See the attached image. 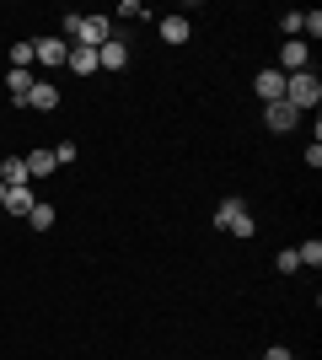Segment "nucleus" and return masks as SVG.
I'll return each mask as SVG.
<instances>
[{
	"instance_id": "obj_1",
	"label": "nucleus",
	"mask_w": 322,
	"mask_h": 360,
	"mask_svg": "<svg viewBox=\"0 0 322 360\" xmlns=\"http://www.w3.org/2000/svg\"><path fill=\"white\" fill-rule=\"evenodd\" d=\"M107 38H113L107 16H65V44L70 49H102Z\"/></svg>"
},
{
	"instance_id": "obj_2",
	"label": "nucleus",
	"mask_w": 322,
	"mask_h": 360,
	"mask_svg": "<svg viewBox=\"0 0 322 360\" xmlns=\"http://www.w3.org/2000/svg\"><path fill=\"white\" fill-rule=\"evenodd\" d=\"M285 103H290L295 113L317 108V103H322V81H317L311 70H301V75H285Z\"/></svg>"
},
{
	"instance_id": "obj_3",
	"label": "nucleus",
	"mask_w": 322,
	"mask_h": 360,
	"mask_svg": "<svg viewBox=\"0 0 322 360\" xmlns=\"http://www.w3.org/2000/svg\"><path fill=\"white\" fill-rule=\"evenodd\" d=\"M215 226H220V231H231V237H253V231H258V221H253V210H247L242 199H220Z\"/></svg>"
},
{
	"instance_id": "obj_4",
	"label": "nucleus",
	"mask_w": 322,
	"mask_h": 360,
	"mask_svg": "<svg viewBox=\"0 0 322 360\" xmlns=\"http://www.w3.org/2000/svg\"><path fill=\"white\" fill-rule=\"evenodd\" d=\"M279 75H301V70H311V49L301 44V38H285V49H279V65H274Z\"/></svg>"
},
{
	"instance_id": "obj_5",
	"label": "nucleus",
	"mask_w": 322,
	"mask_h": 360,
	"mask_svg": "<svg viewBox=\"0 0 322 360\" xmlns=\"http://www.w3.org/2000/svg\"><path fill=\"white\" fill-rule=\"evenodd\" d=\"M295 119H301V113H295L290 103H263V124H269L274 135H290V129H295Z\"/></svg>"
},
{
	"instance_id": "obj_6",
	"label": "nucleus",
	"mask_w": 322,
	"mask_h": 360,
	"mask_svg": "<svg viewBox=\"0 0 322 360\" xmlns=\"http://www.w3.org/2000/svg\"><path fill=\"white\" fill-rule=\"evenodd\" d=\"M70 60V44L65 38H38L32 44V65H65Z\"/></svg>"
},
{
	"instance_id": "obj_7",
	"label": "nucleus",
	"mask_w": 322,
	"mask_h": 360,
	"mask_svg": "<svg viewBox=\"0 0 322 360\" xmlns=\"http://www.w3.org/2000/svg\"><path fill=\"white\" fill-rule=\"evenodd\" d=\"M253 91H258L263 103H285V75L269 65V70H258V81H253Z\"/></svg>"
},
{
	"instance_id": "obj_8",
	"label": "nucleus",
	"mask_w": 322,
	"mask_h": 360,
	"mask_svg": "<svg viewBox=\"0 0 322 360\" xmlns=\"http://www.w3.org/2000/svg\"><path fill=\"white\" fill-rule=\"evenodd\" d=\"M129 65V44L123 38H107L102 49H97V70H123Z\"/></svg>"
},
{
	"instance_id": "obj_9",
	"label": "nucleus",
	"mask_w": 322,
	"mask_h": 360,
	"mask_svg": "<svg viewBox=\"0 0 322 360\" xmlns=\"http://www.w3.org/2000/svg\"><path fill=\"white\" fill-rule=\"evenodd\" d=\"M0 183H6V188H27V162H22V156H0Z\"/></svg>"
},
{
	"instance_id": "obj_10",
	"label": "nucleus",
	"mask_w": 322,
	"mask_h": 360,
	"mask_svg": "<svg viewBox=\"0 0 322 360\" xmlns=\"http://www.w3.org/2000/svg\"><path fill=\"white\" fill-rule=\"evenodd\" d=\"M27 108H43V113H54V108H60V86H54V81H32Z\"/></svg>"
},
{
	"instance_id": "obj_11",
	"label": "nucleus",
	"mask_w": 322,
	"mask_h": 360,
	"mask_svg": "<svg viewBox=\"0 0 322 360\" xmlns=\"http://www.w3.org/2000/svg\"><path fill=\"white\" fill-rule=\"evenodd\" d=\"M22 162H27V178H48V172H54V167H60V162H54V150H48V146L27 150V156H22Z\"/></svg>"
},
{
	"instance_id": "obj_12",
	"label": "nucleus",
	"mask_w": 322,
	"mask_h": 360,
	"mask_svg": "<svg viewBox=\"0 0 322 360\" xmlns=\"http://www.w3.org/2000/svg\"><path fill=\"white\" fill-rule=\"evenodd\" d=\"M161 38H167V44H188V38H194V22H188V16H161Z\"/></svg>"
},
{
	"instance_id": "obj_13",
	"label": "nucleus",
	"mask_w": 322,
	"mask_h": 360,
	"mask_svg": "<svg viewBox=\"0 0 322 360\" xmlns=\"http://www.w3.org/2000/svg\"><path fill=\"white\" fill-rule=\"evenodd\" d=\"M32 81H38V75H32V70H6V91H11L16 103H27V91H32Z\"/></svg>"
},
{
	"instance_id": "obj_14",
	"label": "nucleus",
	"mask_w": 322,
	"mask_h": 360,
	"mask_svg": "<svg viewBox=\"0 0 322 360\" xmlns=\"http://www.w3.org/2000/svg\"><path fill=\"white\" fill-rule=\"evenodd\" d=\"M32 205H38L32 188H6V210H11V215H32Z\"/></svg>"
},
{
	"instance_id": "obj_15",
	"label": "nucleus",
	"mask_w": 322,
	"mask_h": 360,
	"mask_svg": "<svg viewBox=\"0 0 322 360\" xmlns=\"http://www.w3.org/2000/svg\"><path fill=\"white\" fill-rule=\"evenodd\" d=\"M65 65H70L76 75H92L97 70V49H70V60H65Z\"/></svg>"
},
{
	"instance_id": "obj_16",
	"label": "nucleus",
	"mask_w": 322,
	"mask_h": 360,
	"mask_svg": "<svg viewBox=\"0 0 322 360\" xmlns=\"http://www.w3.org/2000/svg\"><path fill=\"white\" fill-rule=\"evenodd\" d=\"M295 258H301L307 269H322V242H317V237H311V242H301V248H295Z\"/></svg>"
},
{
	"instance_id": "obj_17",
	"label": "nucleus",
	"mask_w": 322,
	"mask_h": 360,
	"mask_svg": "<svg viewBox=\"0 0 322 360\" xmlns=\"http://www.w3.org/2000/svg\"><path fill=\"white\" fill-rule=\"evenodd\" d=\"M301 22H307V11H285V16H279V27H285V38H301Z\"/></svg>"
},
{
	"instance_id": "obj_18",
	"label": "nucleus",
	"mask_w": 322,
	"mask_h": 360,
	"mask_svg": "<svg viewBox=\"0 0 322 360\" xmlns=\"http://www.w3.org/2000/svg\"><path fill=\"white\" fill-rule=\"evenodd\" d=\"M32 226H38V231H48V226H54V205H32V215H27Z\"/></svg>"
},
{
	"instance_id": "obj_19",
	"label": "nucleus",
	"mask_w": 322,
	"mask_h": 360,
	"mask_svg": "<svg viewBox=\"0 0 322 360\" xmlns=\"http://www.w3.org/2000/svg\"><path fill=\"white\" fill-rule=\"evenodd\" d=\"M307 38H311V44L322 38V16L317 11H307V22H301V44H307Z\"/></svg>"
},
{
	"instance_id": "obj_20",
	"label": "nucleus",
	"mask_w": 322,
	"mask_h": 360,
	"mask_svg": "<svg viewBox=\"0 0 322 360\" xmlns=\"http://www.w3.org/2000/svg\"><path fill=\"white\" fill-rule=\"evenodd\" d=\"M11 70H32V44H16L11 49Z\"/></svg>"
},
{
	"instance_id": "obj_21",
	"label": "nucleus",
	"mask_w": 322,
	"mask_h": 360,
	"mask_svg": "<svg viewBox=\"0 0 322 360\" xmlns=\"http://www.w3.org/2000/svg\"><path fill=\"white\" fill-rule=\"evenodd\" d=\"M301 269V258H295V248H285V253H279V274H295Z\"/></svg>"
},
{
	"instance_id": "obj_22",
	"label": "nucleus",
	"mask_w": 322,
	"mask_h": 360,
	"mask_svg": "<svg viewBox=\"0 0 322 360\" xmlns=\"http://www.w3.org/2000/svg\"><path fill=\"white\" fill-rule=\"evenodd\" d=\"M263 360H295V355H290L285 345H269V355H263Z\"/></svg>"
},
{
	"instance_id": "obj_23",
	"label": "nucleus",
	"mask_w": 322,
	"mask_h": 360,
	"mask_svg": "<svg viewBox=\"0 0 322 360\" xmlns=\"http://www.w3.org/2000/svg\"><path fill=\"white\" fill-rule=\"evenodd\" d=\"M0 205H6V183H0Z\"/></svg>"
}]
</instances>
